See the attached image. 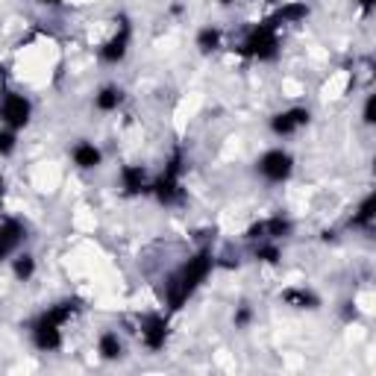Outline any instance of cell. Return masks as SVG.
Listing matches in <instances>:
<instances>
[{
	"instance_id": "obj_27",
	"label": "cell",
	"mask_w": 376,
	"mask_h": 376,
	"mask_svg": "<svg viewBox=\"0 0 376 376\" xmlns=\"http://www.w3.org/2000/svg\"><path fill=\"white\" fill-rule=\"evenodd\" d=\"M0 197H3V180H0Z\"/></svg>"
},
{
	"instance_id": "obj_26",
	"label": "cell",
	"mask_w": 376,
	"mask_h": 376,
	"mask_svg": "<svg viewBox=\"0 0 376 376\" xmlns=\"http://www.w3.org/2000/svg\"><path fill=\"white\" fill-rule=\"evenodd\" d=\"M359 3L365 6V9H370V6H373V0H359Z\"/></svg>"
},
{
	"instance_id": "obj_12",
	"label": "cell",
	"mask_w": 376,
	"mask_h": 376,
	"mask_svg": "<svg viewBox=\"0 0 376 376\" xmlns=\"http://www.w3.org/2000/svg\"><path fill=\"white\" fill-rule=\"evenodd\" d=\"M282 303L294 306V309H315V306H321V300L311 291H306V288H288V291H282Z\"/></svg>"
},
{
	"instance_id": "obj_28",
	"label": "cell",
	"mask_w": 376,
	"mask_h": 376,
	"mask_svg": "<svg viewBox=\"0 0 376 376\" xmlns=\"http://www.w3.org/2000/svg\"><path fill=\"white\" fill-rule=\"evenodd\" d=\"M221 3H232V0H221Z\"/></svg>"
},
{
	"instance_id": "obj_18",
	"label": "cell",
	"mask_w": 376,
	"mask_h": 376,
	"mask_svg": "<svg viewBox=\"0 0 376 376\" xmlns=\"http://www.w3.org/2000/svg\"><path fill=\"white\" fill-rule=\"evenodd\" d=\"M373 209H376V197H365V203L359 206V215L353 218V227H370V221H373Z\"/></svg>"
},
{
	"instance_id": "obj_2",
	"label": "cell",
	"mask_w": 376,
	"mask_h": 376,
	"mask_svg": "<svg viewBox=\"0 0 376 376\" xmlns=\"http://www.w3.org/2000/svg\"><path fill=\"white\" fill-rule=\"evenodd\" d=\"M277 24L273 21H265V24H259V27L247 35V42L238 47V53H244V56H259V59H273L277 56Z\"/></svg>"
},
{
	"instance_id": "obj_19",
	"label": "cell",
	"mask_w": 376,
	"mask_h": 376,
	"mask_svg": "<svg viewBox=\"0 0 376 376\" xmlns=\"http://www.w3.org/2000/svg\"><path fill=\"white\" fill-rule=\"evenodd\" d=\"M218 42H221V33H218L215 27L200 30V35H197V47L203 50V53H209V50H215V47H218Z\"/></svg>"
},
{
	"instance_id": "obj_22",
	"label": "cell",
	"mask_w": 376,
	"mask_h": 376,
	"mask_svg": "<svg viewBox=\"0 0 376 376\" xmlns=\"http://www.w3.org/2000/svg\"><path fill=\"white\" fill-rule=\"evenodd\" d=\"M12 150H15V135H12L9 130H3V133H0V156L12 153Z\"/></svg>"
},
{
	"instance_id": "obj_4",
	"label": "cell",
	"mask_w": 376,
	"mask_h": 376,
	"mask_svg": "<svg viewBox=\"0 0 376 376\" xmlns=\"http://www.w3.org/2000/svg\"><path fill=\"white\" fill-rule=\"evenodd\" d=\"M0 115H3V121L9 123L12 130L24 127V123L30 121V100L21 97V94H6L3 106H0Z\"/></svg>"
},
{
	"instance_id": "obj_16",
	"label": "cell",
	"mask_w": 376,
	"mask_h": 376,
	"mask_svg": "<svg viewBox=\"0 0 376 376\" xmlns=\"http://www.w3.org/2000/svg\"><path fill=\"white\" fill-rule=\"evenodd\" d=\"M309 15V6L306 3H291L277 12V18H273V24H288V21H303Z\"/></svg>"
},
{
	"instance_id": "obj_17",
	"label": "cell",
	"mask_w": 376,
	"mask_h": 376,
	"mask_svg": "<svg viewBox=\"0 0 376 376\" xmlns=\"http://www.w3.org/2000/svg\"><path fill=\"white\" fill-rule=\"evenodd\" d=\"M100 356L103 359H118L121 356V338L115 332H106L100 338Z\"/></svg>"
},
{
	"instance_id": "obj_23",
	"label": "cell",
	"mask_w": 376,
	"mask_h": 376,
	"mask_svg": "<svg viewBox=\"0 0 376 376\" xmlns=\"http://www.w3.org/2000/svg\"><path fill=\"white\" fill-rule=\"evenodd\" d=\"M250 318H253V311H250L247 306H241V309H238V315H235V327H247Z\"/></svg>"
},
{
	"instance_id": "obj_14",
	"label": "cell",
	"mask_w": 376,
	"mask_h": 376,
	"mask_svg": "<svg viewBox=\"0 0 376 376\" xmlns=\"http://www.w3.org/2000/svg\"><path fill=\"white\" fill-rule=\"evenodd\" d=\"M121 180H123V188H127L130 194H139V191H144V171L142 168H135V165H127L121 171Z\"/></svg>"
},
{
	"instance_id": "obj_1",
	"label": "cell",
	"mask_w": 376,
	"mask_h": 376,
	"mask_svg": "<svg viewBox=\"0 0 376 376\" xmlns=\"http://www.w3.org/2000/svg\"><path fill=\"white\" fill-rule=\"evenodd\" d=\"M212 265H215L212 253H197L194 259H188V265L180 273H173L171 282H168V306L171 309H180L185 300L194 294V288L209 277Z\"/></svg>"
},
{
	"instance_id": "obj_7",
	"label": "cell",
	"mask_w": 376,
	"mask_h": 376,
	"mask_svg": "<svg viewBox=\"0 0 376 376\" xmlns=\"http://www.w3.org/2000/svg\"><path fill=\"white\" fill-rule=\"evenodd\" d=\"M303 123H309V112L306 109H288V112H282V115H277L273 118V133L277 135H291L294 130H300Z\"/></svg>"
},
{
	"instance_id": "obj_11",
	"label": "cell",
	"mask_w": 376,
	"mask_h": 376,
	"mask_svg": "<svg viewBox=\"0 0 376 376\" xmlns=\"http://www.w3.org/2000/svg\"><path fill=\"white\" fill-rule=\"evenodd\" d=\"M153 191H156V197H159L165 206H173V203H180V200H182V191H180L177 177H168V173L153 185Z\"/></svg>"
},
{
	"instance_id": "obj_21",
	"label": "cell",
	"mask_w": 376,
	"mask_h": 376,
	"mask_svg": "<svg viewBox=\"0 0 376 376\" xmlns=\"http://www.w3.org/2000/svg\"><path fill=\"white\" fill-rule=\"evenodd\" d=\"M256 259H262V262H280V250L273 247V244H259L256 247Z\"/></svg>"
},
{
	"instance_id": "obj_8",
	"label": "cell",
	"mask_w": 376,
	"mask_h": 376,
	"mask_svg": "<svg viewBox=\"0 0 376 376\" xmlns=\"http://www.w3.org/2000/svg\"><path fill=\"white\" fill-rule=\"evenodd\" d=\"M21 238H24V227L18 221H3L0 223V262H3L12 250L21 244Z\"/></svg>"
},
{
	"instance_id": "obj_25",
	"label": "cell",
	"mask_w": 376,
	"mask_h": 376,
	"mask_svg": "<svg viewBox=\"0 0 376 376\" xmlns=\"http://www.w3.org/2000/svg\"><path fill=\"white\" fill-rule=\"evenodd\" d=\"M39 3H47V6H56V3H62V0H39Z\"/></svg>"
},
{
	"instance_id": "obj_15",
	"label": "cell",
	"mask_w": 376,
	"mask_h": 376,
	"mask_svg": "<svg viewBox=\"0 0 376 376\" xmlns=\"http://www.w3.org/2000/svg\"><path fill=\"white\" fill-rule=\"evenodd\" d=\"M121 100H123V92L118 89V85H106V89L97 94L94 103H97V109H100V112H112V109H118Z\"/></svg>"
},
{
	"instance_id": "obj_9",
	"label": "cell",
	"mask_w": 376,
	"mask_h": 376,
	"mask_svg": "<svg viewBox=\"0 0 376 376\" xmlns=\"http://www.w3.org/2000/svg\"><path fill=\"white\" fill-rule=\"evenodd\" d=\"M33 341H35V347H39L42 353H53V350H59V344H62L59 327H42V323H35L33 327Z\"/></svg>"
},
{
	"instance_id": "obj_3",
	"label": "cell",
	"mask_w": 376,
	"mask_h": 376,
	"mask_svg": "<svg viewBox=\"0 0 376 376\" xmlns=\"http://www.w3.org/2000/svg\"><path fill=\"white\" fill-rule=\"evenodd\" d=\"M259 171L265 180L282 182V180H288V173H291V156L282 153V150H271V153L259 159Z\"/></svg>"
},
{
	"instance_id": "obj_5",
	"label": "cell",
	"mask_w": 376,
	"mask_h": 376,
	"mask_svg": "<svg viewBox=\"0 0 376 376\" xmlns=\"http://www.w3.org/2000/svg\"><path fill=\"white\" fill-rule=\"evenodd\" d=\"M142 338L150 350H162L165 347V338H168V321L159 315H147L142 321Z\"/></svg>"
},
{
	"instance_id": "obj_10",
	"label": "cell",
	"mask_w": 376,
	"mask_h": 376,
	"mask_svg": "<svg viewBox=\"0 0 376 376\" xmlns=\"http://www.w3.org/2000/svg\"><path fill=\"white\" fill-rule=\"evenodd\" d=\"M127 44H130V27L123 24L121 33L115 35V39L106 42V47L100 50V56H103L106 62H121L123 56H127Z\"/></svg>"
},
{
	"instance_id": "obj_20",
	"label": "cell",
	"mask_w": 376,
	"mask_h": 376,
	"mask_svg": "<svg viewBox=\"0 0 376 376\" xmlns=\"http://www.w3.org/2000/svg\"><path fill=\"white\" fill-rule=\"evenodd\" d=\"M33 271H35L33 256H18V259H15V277H18L21 282H27V280L33 277Z\"/></svg>"
},
{
	"instance_id": "obj_13",
	"label": "cell",
	"mask_w": 376,
	"mask_h": 376,
	"mask_svg": "<svg viewBox=\"0 0 376 376\" xmlns=\"http://www.w3.org/2000/svg\"><path fill=\"white\" fill-rule=\"evenodd\" d=\"M74 162H77L80 168H97L100 165V150L94 144H77L74 147Z\"/></svg>"
},
{
	"instance_id": "obj_6",
	"label": "cell",
	"mask_w": 376,
	"mask_h": 376,
	"mask_svg": "<svg viewBox=\"0 0 376 376\" xmlns=\"http://www.w3.org/2000/svg\"><path fill=\"white\" fill-rule=\"evenodd\" d=\"M291 232V223L288 221H282V218H271V221H259V223H253V227L247 230V238H259V241H268V238H282V235H288Z\"/></svg>"
},
{
	"instance_id": "obj_24",
	"label": "cell",
	"mask_w": 376,
	"mask_h": 376,
	"mask_svg": "<svg viewBox=\"0 0 376 376\" xmlns=\"http://www.w3.org/2000/svg\"><path fill=\"white\" fill-rule=\"evenodd\" d=\"M365 121H368V123L376 121V97H373V94L368 97V103H365Z\"/></svg>"
}]
</instances>
